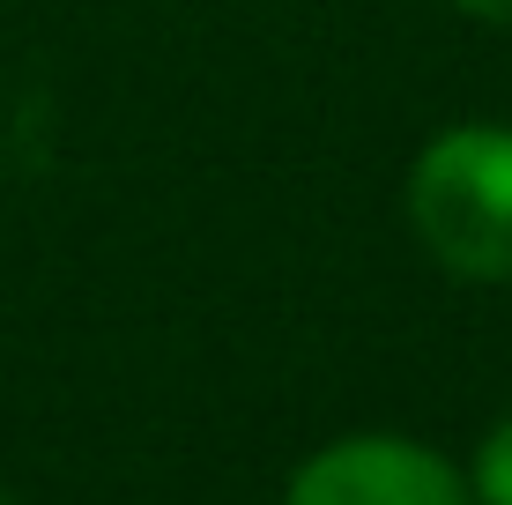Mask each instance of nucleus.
I'll return each mask as SVG.
<instances>
[{
	"label": "nucleus",
	"instance_id": "3",
	"mask_svg": "<svg viewBox=\"0 0 512 505\" xmlns=\"http://www.w3.org/2000/svg\"><path fill=\"white\" fill-rule=\"evenodd\" d=\"M468 498L475 505H512V416H498V424L475 439V454H468Z\"/></svg>",
	"mask_w": 512,
	"mask_h": 505
},
{
	"label": "nucleus",
	"instance_id": "4",
	"mask_svg": "<svg viewBox=\"0 0 512 505\" xmlns=\"http://www.w3.org/2000/svg\"><path fill=\"white\" fill-rule=\"evenodd\" d=\"M446 8H461L468 23H498V30H512V0H446Z\"/></svg>",
	"mask_w": 512,
	"mask_h": 505
},
{
	"label": "nucleus",
	"instance_id": "2",
	"mask_svg": "<svg viewBox=\"0 0 512 505\" xmlns=\"http://www.w3.org/2000/svg\"><path fill=\"white\" fill-rule=\"evenodd\" d=\"M282 505H475L453 454L409 431H342L282 483Z\"/></svg>",
	"mask_w": 512,
	"mask_h": 505
},
{
	"label": "nucleus",
	"instance_id": "1",
	"mask_svg": "<svg viewBox=\"0 0 512 505\" xmlns=\"http://www.w3.org/2000/svg\"><path fill=\"white\" fill-rule=\"evenodd\" d=\"M401 216L438 275L468 290L512 283V127L505 119H461L438 127L409 156Z\"/></svg>",
	"mask_w": 512,
	"mask_h": 505
}]
</instances>
